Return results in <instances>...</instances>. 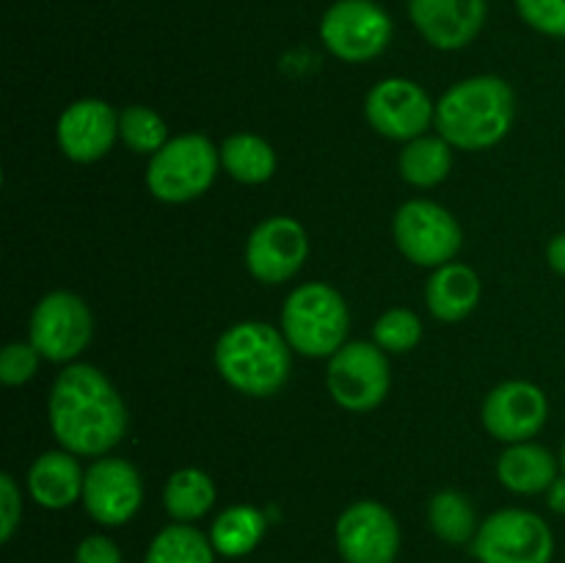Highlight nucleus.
Masks as SVG:
<instances>
[{
    "label": "nucleus",
    "mask_w": 565,
    "mask_h": 563,
    "mask_svg": "<svg viewBox=\"0 0 565 563\" xmlns=\"http://www.w3.org/2000/svg\"><path fill=\"white\" fill-rule=\"evenodd\" d=\"M221 166L232 180L243 185H259L276 171V152L265 138L252 132H237L221 144Z\"/></svg>",
    "instance_id": "obj_22"
},
{
    "label": "nucleus",
    "mask_w": 565,
    "mask_h": 563,
    "mask_svg": "<svg viewBox=\"0 0 565 563\" xmlns=\"http://www.w3.org/2000/svg\"><path fill=\"white\" fill-rule=\"evenodd\" d=\"M397 166H401L403 180L412 182L417 188H434L439 185L441 180H447L452 169V152L450 144L445 138L434 136H419L414 141H408L403 147L401 158H397Z\"/></svg>",
    "instance_id": "obj_24"
},
{
    "label": "nucleus",
    "mask_w": 565,
    "mask_h": 563,
    "mask_svg": "<svg viewBox=\"0 0 565 563\" xmlns=\"http://www.w3.org/2000/svg\"><path fill=\"white\" fill-rule=\"evenodd\" d=\"M81 500L94 522L121 528L136 517L143 502L141 475L125 458H97L86 469Z\"/></svg>",
    "instance_id": "obj_13"
},
{
    "label": "nucleus",
    "mask_w": 565,
    "mask_h": 563,
    "mask_svg": "<svg viewBox=\"0 0 565 563\" xmlns=\"http://www.w3.org/2000/svg\"><path fill=\"white\" fill-rule=\"evenodd\" d=\"M334 541L345 563H395L401 552V528L386 506L359 500L337 519Z\"/></svg>",
    "instance_id": "obj_11"
},
{
    "label": "nucleus",
    "mask_w": 565,
    "mask_h": 563,
    "mask_svg": "<svg viewBox=\"0 0 565 563\" xmlns=\"http://www.w3.org/2000/svg\"><path fill=\"white\" fill-rule=\"evenodd\" d=\"M163 506L174 522H196L215 506V484L196 467L177 469L163 489Z\"/></svg>",
    "instance_id": "obj_23"
},
{
    "label": "nucleus",
    "mask_w": 565,
    "mask_h": 563,
    "mask_svg": "<svg viewBox=\"0 0 565 563\" xmlns=\"http://www.w3.org/2000/svg\"><path fill=\"white\" fill-rule=\"evenodd\" d=\"M50 428L75 456H105L127 431V408L116 386L92 364H70L50 390Z\"/></svg>",
    "instance_id": "obj_1"
},
{
    "label": "nucleus",
    "mask_w": 565,
    "mask_h": 563,
    "mask_svg": "<svg viewBox=\"0 0 565 563\" xmlns=\"http://www.w3.org/2000/svg\"><path fill=\"white\" fill-rule=\"evenodd\" d=\"M497 478L516 495H539L557 480V461L546 447L516 442L497 461Z\"/></svg>",
    "instance_id": "obj_20"
},
{
    "label": "nucleus",
    "mask_w": 565,
    "mask_h": 563,
    "mask_svg": "<svg viewBox=\"0 0 565 563\" xmlns=\"http://www.w3.org/2000/svg\"><path fill=\"white\" fill-rule=\"evenodd\" d=\"M326 50L348 64L379 59L392 39V17L375 0H337L320 20Z\"/></svg>",
    "instance_id": "obj_7"
},
{
    "label": "nucleus",
    "mask_w": 565,
    "mask_h": 563,
    "mask_svg": "<svg viewBox=\"0 0 565 563\" xmlns=\"http://www.w3.org/2000/svg\"><path fill=\"white\" fill-rule=\"evenodd\" d=\"M83 480H86V472L77 464L75 453L70 450L42 453L28 469V491L39 506L50 511H61L81 500Z\"/></svg>",
    "instance_id": "obj_18"
},
{
    "label": "nucleus",
    "mask_w": 565,
    "mask_h": 563,
    "mask_svg": "<svg viewBox=\"0 0 565 563\" xmlns=\"http://www.w3.org/2000/svg\"><path fill=\"white\" fill-rule=\"evenodd\" d=\"M546 502H550L552 511L565 513V475H561V478L546 489Z\"/></svg>",
    "instance_id": "obj_34"
},
{
    "label": "nucleus",
    "mask_w": 565,
    "mask_h": 563,
    "mask_svg": "<svg viewBox=\"0 0 565 563\" xmlns=\"http://www.w3.org/2000/svg\"><path fill=\"white\" fill-rule=\"evenodd\" d=\"M42 353L31 342H9L0 353V381L6 386H20L31 381L39 370Z\"/></svg>",
    "instance_id": "obj_30"
},
{
    "label": "nucleus",
    "mask_w": 565,
    "mask_h": 563,
    "mask_svg": "<svg viewBox=\"0 0 565 563\" xmlns=\"http://www.w3.org/2000/svg\"><path fill=\"white\" fill-rule=\"evenodd\" d=\"M516 9L533 31L565 39V0H516Z\"/></svg>",
    "instance_id": "obj_29"
},
{
    "label": "nucleus",
    "mask_w": 565,
    "mask_h": 563,
    "mask_svg": "<svg viewBox=\"0 0 565 563\" xmlns=\"http://www.w3.org/2000/svg\"><path fill=\"white\" fill-rule=\"evenodd\" d=\"M364 114L375 132L395 141H414L436 119V105L419 83L408 77H386L375 83L364 99Z\"/></svg>",
    "instance_id": "obj_12"
},
{
    "label": "nucleus",
    "mask_w": 565,
    "mask_h": 563,
    "mask_svg": "<svg viewBox=\"0 0 565 563\" xmlns=\"http://www.w3.org/2000/svg\"><path fill=\"white\" fill-rule=\"evenodd\" d=\"M290 342L285 331L259 320L230 326L215 342V368L237 392L268 397L285 386L290 375Z\"/></svg>",
    "instance_id": "obj_3"
},
{
    "label": "nucleus",
    "mask_w": 565,
    "mask_h": 563,
    "mask_svg": "<svg viewBox=\"0 0 565 563\" xmlns=\"http://www.w3.org/2000/svg\"><path fill=\"white\" fill-rule=\"evenodd\" d=\"M436 130L450 147L489 149L513 125V88L497 75H478L447 88L436 103Z\"/></svg>",
    "instance_id": "obj_2"
},
{
    "label": "nucleus",
    "mask_w": 565,
    "mask_h": 563,
    "mask_svg": "<svg viewBox=\"0 0 565 563\" xmlns=\"http://www.w3.org/2000/svg\"><path fill=\"white\" fill-rule=\"evenodd\" d=\"M550 417L546 395L530 381H505L483 401V425L494 439L516 445L530 442Z\"/></svg>",
    "instance_id": "obj_15"
},
{
    "label": "nucleus",
    "mask_w": 565,
    "mask_h": 563,
    "mask_svg": "<svg viewBox=\"0 0 565 563\" xmlns=\"http://www.w3.org/2000/svg\"><path fill=\"white\" fill-rule=\"evenodd\" d=\"M94 320L86 301L75 293H47L31 315V346L50 362H70L92 342Z\"/></svg>",
    "instance_id": "obj_10"
},
{
    "label": "nucleus",
    "mask_w": 565,
    "mask_h": 563,
    "mask_svg": "<svg viewBox=\"0 0 565 563\" xmlns=\"http://www.w3.org/2000/svg\"><path fill=\"white\" fill-rule=\"evenodd\" d=\"M268 530V519L254 506H230L215 517L210 541L221 557H243L259 546Z\"/></svg>",
    "instance_id": "obj_21"
},
{
    "label": "nucleus",
    "mask_w": 565,
    "mask_h": 563,
    "mask_svg": "<svg viewBox=\"0 0 565 563\" xmlns=\"http://www.w3.org/2000/svg\"><path fill=\"white\" fill-rule=\"evenodd\" d=\"M561 467H563V475H565V442H563V450H561Z\"/></svg>",
    "instance_id": "obj_35"
},
{
    "label": "nucleus",
    "mask_w": 565,
    "mask_h": 563,
    "mask_svg": "<svg viewBox=\"0 0 565 563\" xmlns=\"http://www.w3.org/2000/svg\"><path fill=\"white\" fill-rule=\"evenodd\" d=\"M351 312L334 287L309 282L287 296L281 309V331L292 351L303 357H334L345 346Z\"/></svg>",
    "instance_id": "obj_4"
},
{
    "label": "nucleus",
    "mask_w": 565,
    "mask_h": 563,
    "mask_svg": "<svg viewBox=\"0 0 565 563\" xmlns=\"http://www.w3.org/2000/svg\"><path fill=\"white\" fill-rule=\"evenodd\" d=\"M392 235L403 257L423 268H441L450 263L463 243V230L450 210L428 199H414L397 210Z\"/></svg>",
    "instance_id": "obj_8"
},
{
    "label": "nucleus",
    "mask_w": 565,
    "mask_h": 563,
    "mask_svg": "<svg viewBox=\"0 0 565 563\" xmlns=\"http://www.w3.org/2000/svg\"><path fill=\"white\" fill-rule=\"evenodd\" d=\"M22 519V495L9 472L0 475V541L9 544Z\"/></svg>",
    "instance_id": "obj_31"
},
{
    "label": "nucleus",
    "mask_w": 565,
    "mask_h": 563,
    "mask_svg": "<svg viewBox=\"0 0 565 563\" xmlns=\"http://www.w3.org/2000/svg\"><path fill=\"white\" fill-rule=\"evenodd\" d=\"M55 136L66 158L75 163H94L114 147L119 136V114L103 99H77L61 114Z\"/></svg>",
    "instance_id": "obj_17"
},
{
    "label": "nucleus",
    "mask_w": 565,
    "mask_h": 563,
    "mask_svg": "<svg viewBox=\"0 0 565 563\" xmlns=\"http://www.w3.org/2000/svg\"><path fill=\"white\" fill-rule=\"evenodd\" d=\"M428 524L436 539L447 544H469L478 535V513L461 491H436L428 502Z\"/></svg>",
    "instance_id": "obj_26"
},
{
    "label": "nucleus",
    "mask_w": 565,
    "mask_h": 563,
    "mask_svg": "<svg viewBox=\"0 0 565 563\" xmlns=\"http://www.w3.org/2000/svg\"><path fill=\"white\" fill-rule=\"evenodd\" d=\"M309 257L307 230L296 219L274 215L265 219L248 235L246 265L254 279L265 285H281L301 270Z\"/></svg>",
    "instance_id": "obj_14"
},
{
    "label": "nucleus",
    "mask_w": 565,
    "mask_h": 563,
    "mask_svg": "<svg viewBox=\"0 0 565 563\" xmlns=\"http://www.w3.org/2000/svg\"><path fill=\"white\" fill-rule=\"evenodd\" d=\"M408 17L428 44L461 50L483 31L489 0H408Z\"/></svg>",
    "instance_id": "obj_16"
},
{
    "label": "nucleus",
    "mask_w": 565,
    "mask_h": 563,
    "mask_svg": "<svg viewBox=\"0 0 565 563\" xmlns=\"http://www.w3.org/2000/svg\"><path fill=\"white\" fill-rule=\"evenodd\" d=\"M373 337L375 346L384 348V351L406 353L412 351L419 342V337H423V323H419L417 312H412V309L406 307H397L375 320Z\"/></svg>",
    "instance_id": "obj_28"
},
{
    "label": "nucleus",
    "mask_w": 565,
    "mask_h": 563,
    "mask_svg": "<svg viewBox=\"0 0 565 563\" xmlns=\"http://www.w3.org/2000/svg\"><path fill=\"white\" fill-rule=\"evenodd\" d=\"M546 263H550V268L555 274L565 276V232L550 241V246H546Z\"/></svg>",
    "instance_id": "obj_33"
},
{
    "label": "nucleus",
    "mask_w": 565,
    "mask_h": 563,
    "mask_svg": "<svg viewBox=\"0 0 565 563\" xmlns=\"http://www.w3.org/2000/svg\"><path fill=\"white\" fill-rule=\"evenodd\" d=\"M472 555L478 563H552L555 535L539 513L502 508L478 528Z\"/></svg>",
    "instance_id": "obj_6"
},
{
    "label": "nucleus",
    "mask_w": 565,
    "mask_h": 563,
    "mask_svg": "<svg viewBox=\"0 0 565 563\" xmlns=\"http://www.w3.org/2000/svg\"><path fill=\"white\" fill-rule=\"evenodd\" d=\"M221 166V149L207 136L188 132L149 158L147 188L154 199L182 204L210 191Z\"/></svg>",
    "instance_id": "obj_5"
},
{
    "label": "nucleus",
    "mask_w": 565,
    "mask_h": 563,
    "mask_svg": "<svg viewBox=\"0 0 565 563\" xmlns=\"http://www.w3.org/2000/svg\"><path fill=\"white\" fill-rule=\"evenodd\" d=\"M119 136L132 152L154 155L169 144V127L163 116L147 105H130L119 114Z\"/></svg>",
    "instance_id": "obj_27"
},
{
    "label": "nucleus",
    "mask_w": 565,
    "mask_h": 563,
    "mask_svg": "<svg viewBox=\"0 0 565 563\" xmlns=\"http://www.w3.org/2000/svg\"><path fill=\"white\" fill-rule=\"evenodd\" d=\"M75 563H121V552L116 541H110L108 535L94 533L77 544Z\"/></svg>",
    "instance_id": "obj_32"
},
{
    "label": "nucleus",
    "mask_w": 565,
    "mask_h": 563,
    "mask_svg": "<svg viewBox=\"0 0 565 563\" xmlns=\"http://www.w3.org/2000/svg\"><path fill=\"white\" fill-rule=\"evenodd\" d=\"M326 384H329L331 397L348 412L375 408L384 401L392 384L384 348L364 340L345 342L331 357L329 370H326Z\"/></svg>",
    "instance_id": "obj_9"
},
{
    "label": "nucleus",
    "mask_w": 565,
    "mask_h": 563,
    "mask_svg": "<svg viewBox=\"0 0 565 563\" xmlns=\"http://www.w3.org/2000/svg\"><path fill=\"white\" fill-rule=\"evenodd\" d=\"M215 546L210 535L193 524L174 522L160 530L149 544L143 563H215Z\"/></svg>",
    "instance_id": "obj_25"
},
{
    "label": "nucleus",
    "mask_w": 565,
    "mask_h": 563,
    "mask_svg": "<svg viewBox=\"0 0 565 563\" xmlns=\"http://www.w3.org/2000/svg\"><path fill=\"white\" fill-rule=\"evenodd\" d=\"M480 279L469 265L447 263L434 270L425 287V301H428L430 315L445 323L463 320L480 301Z\"/></svg>",
    "instance_id": "obj_19"
}]
</instances>
